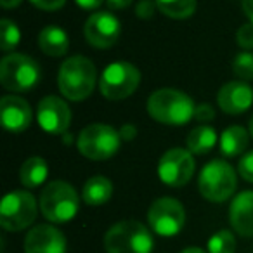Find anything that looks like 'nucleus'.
<instances>
[{"label":"nucleus","mask_w":253,"mask_h":253,"mask_svg":"<svg viewBox=\"0 0 253 253\" xmlns=\"http://www.w3.org/2000/svg\"><path fill=\"white\" fill-rule=\"evenodd\" d=\"M193 99L175 88H160L148 99V115L163 125H186L194 118Z\"/></svg>","instance_id":"obj_1"},{"label":"nucleus","mask_w":253,"mask_h":253,"mask_svg":"<svg viewBox=\"0 0 253 253\" xmlns=\"http://www.w3.org/2000/svg\"><path fill=\"white\" fill-rule=\"evenodd\" d=\"M97 73L90 59L84 56L68 57L59 68L57 85L64 99L73 102L85 101L94 92Z\"/></svg>","instance_id":"obj_2"},{"label":"nucleus","mask_w":253,"mask_h":253,"mask_svg":"<svg viewBox=\"0 0 253 253\" xmlns=\"http://www.w3.org/2000/svg\"><path fill=\"white\" fill-rule=\"evenodd\" d=\"M153 248L151 231L137 220L116 222L104 234L106 253H151Z\"/></svg>","instance_id":"obj_3"},{"label":"nucleus","mask_w":253,"mask_h":253,"mask_svg":"<svg viewBox=\"0 0 253 253\" xmlns=\"http://www.w3.org/2000/svg\"><path fill=\"white\" fill-rule=\"evenodd\" d=\"M39 207L42 215L52 224H66L73 220L80 208V196L64 180H54L43 187Z\"/></svg>","instance_id":"obj_4"},{"label":"nucleus","mask_w":253,"mask_h":253,"mask_svg":"<svg viewBox=\"0 0 253 253\" xmlns=\"http://www.w3.org/2000/svg\"><path fill=\"white\" fill-rule=\"evenodd\" d=\"M122 146L120 132L106 123H92L78 134L77 148L84 158L92 162H104L118 153Z\"/></svg>","instance_id":"obj_5"},{"label":"nucleus","mask_w":253,"mask_h":253,"mask_svg":"<svg viewBox=\"0 0 253 253\" xmlns=\"http://www.w3.org/2000/svg\"><path fill=\"white\" fill-rule=\"evenodd\" d=\"M42 70L32 56L12 52L0 63V82L5 90L28 92L39 85Z\"/></svg>","instance_id":"obj_6"},{"label":"nucleus","mask_w":253,"mask_h":253,"mask_svg":"<svg viewBox=\"0 0 253 253\" xmlns=\"http://www.w3.org/2000/svg\"><path fill=\"white\" fill-rule=\"evenodd\" d=\"M236 172L224 160H211L203 167L198 179V187L205 200L224 203L236 191Z\"/></svg>","instance_id":"obj_7"},{"label":"nucleus","mask_w":253,"mask_h":253,"mask_svg":"<svg viewBox=\"0 0 253 253\" xmlns=\"http://www.w3.org/2000/svg\"><path fill=\"white\" fill-rule=\"evenodd\" d=\"M39 208L37 200L28 191H11L0 203V225L4 231H23L35 222Z\"/></svg>","instance_id":"obj_8"},{"label":"nucleus","mask_w":253,"mask_h":253,"mask_svg":"<svg viewBox=\"0 0 253 253\" xmlns=\"http://www.w3.org/2000/svg\"><path fill=\"white\" fill-rule=\"evenodd\" d=\"M141 84V71L130 63L118 61L104 68L99 78V90L109 101L130 97Z\"/></svg>","instance_id":"obj_9"},{"label":"nucleus","mask_w":253,"mask_h":253,"mask_svg":"<svg viewBox=\"0 0 253 253\" xmlns=\"http://www.w3.org/2000/svg\"><path fill=\"white\" fill-rule=\"evenodd\" d=\"M148 224L158 236H175L186 224V210L180 201L173 198H158L148 211Z\"/></svg>","instance_id":"obj_10"},{"label":"nucleus","mask_w":253,"mask_h":253,"mask_svg":"<svg viewBox=\"0 0 253 253\" xmlns=\"http://www.w3.org/2000/svg\"><path fill=\"white\" fill-rule=\"evenodd\" d=\"M194 163L193 153L189 149L172 148L160 158L158 163V177L163 184L170 187H182L193 179Z\"/></svg>","instance_id":"obj_11"},{"label":"nucleus","mask_w":253,"mask_h":253,"mask_svg":"<svg viewBox=\"0 0 253 253\" xmlns=\"http://www.w3.org/2000/svg\"><path fill=\"white\" fill-rule=\"evenodd\" d=\"M37 122L47 134L63 135L70 128L71 109L64 99L47 95L37 106Z\"/></svg>","instance_id":"obj_12"},{"label":"nucleus","mask_w":253,"mask_h":253,"mask_svg":"<svg viewBox=\"0 0 253 253\" xmlns=\"http://www.w3.org/2000/svg\"><path fill=\"white\" fill-rule=\"evenodd\" d=\"M122 25L120 21L109 12H95L88 16L84 26L85 40L94 49H109L120 39Z\"/></svg>","instance_id":"obj_13"},{"label":"nucleus","mask_w":253,"mask_h":253,"mask_svg":"<svg viewBox=\"0 0 253 253\" xmlns=\"http://www.w3.org/2000/svg\"><path fill=\"white\" fill-rule=\"evenodd\" d=\"M25 253H66V238L49 224L35 225L25 238Z\"/></svg>","instance_id":"obj_14"},{"label":"nucleus","mask_w":253,"mask_h":253,"mask_svg":"<svg viewBox=\"0 0 253 253\" xmlns=\"http://www.w3.org/2000/svg\"><path fill=\"white\" fill-rule=\"evenodd\" d=\"M32 118L33 113L28 101H25L19 95H4L2 97V101H0V120H2V126L7 132H12V134L25 132L32 123Z\"/></svg>","instance_id":"obj_15"},{"label":"nucleus","mask_w":253,"mask_h":253,"mask_svg":"<svg viewBox=\"0 0 253 253\" xmlns=\"http://www.w3.org/2000/svg\"><path fill=\"white\" fill-rule=\"evenodd\" d=\"M218 108L227 115H243L253 104V90L246 82L232 80L217 92Z\"/></svg>","instance_id":"obj_16"},{"label":"nucleus","mask_w":253,"mask_h":253,"mask_svg":"<svg viewBox=\"0 0 253 253\" xmlns=\"http://www.w3.org/2000/svg\"><path fill=\"white\" fill-rule=\"evenodd\" d=\"M229 222L243 238H253V191H243L232 200Z\"/></svg>","instance_id":"obj_17"},{"label":"nucleus","mask_w":253,"mask_h":253,"mask_svg":"<svg viewBox=\"0 0 253 253\" xmlns=\"http://www.w3.org/2000/svg\"><path fill=\"white\" fill-rule=\"evenodd\" d=\"M39 47L49 57H61L70 49V37L61 26H45L39 33Z\"/></svg>","instance_id":"obj_18"},{"label":"nucleus","mask_w":253,"mask_h":253,"mask_svg":"<svg viewBox=\"0 0 253 253\" xmlns=\"http://www.w3.org/2000/svg\"><path fill=\"white\" fill-rule=\"evenodd\" d=\"M248 141L250 132L246 128L239 125H231L222 132L220 139H218V146H220V151L225 158H236L246 151Z\"/></svg>","instance_id":"obj_19"},{"label":"nucleus","mask_w":253,"mask_h":253,"mask_svg":"<svg viewBox=\"0 0 253 253\" xmlns=\"http://www.w3.org/2000/svg\"><path fill=\"white\" fill-rule=\"evenodd\" d=\"M113 196V184L108 177L104 175H94L84 184L82 189V198L90 207H99L109 201Z\"/></svg>","instance_id":"obj_20"},{"label":"nucleus","mask_w":253,"mask_h":253,"mask_svg":"<svg viewBox=\"0 0 253 253\" xmlns=\"http://www.w3.org/2000/svg\"><path fill=\"white\" fill-rule=\"evenodd\" d=\"M218 137L213 126L208 125H198L187 135V149L193 155H207L208 151L213 149V146L217 144Z\"/></svg>","instance_id":"obj_21"},{"label":"nucleus","mask_w":253,"mask_h":253,"mask_svg":"<svg viewBox=\"0 0 253 253\" xmlns=\"http://www.w3.org/2000/svg\"><path fill=\"white\" fill-rule=\"evenodd\" d=\"M47 175H49V167L45 160L40 156L25 160L19 170V180L25 187H39L42 182H45Z\"/></svg>","instance_id":"obj_22"},{"label":"nucleus","mask_w":253,"mask_h":253,"mask_svg":"<svg viewBox=\"0 0 253 253\" xmlns=\"http://www.w3.org/2000/svg\"><path fill=\"white\" fill-rule=\"evenodd\" d=\"M158 11L170 19H187L196 11V0H155Z\"/></svg>","instance_id":"obj_23"},{"label":"nucleus","mask_w":253,"mask_h":253,"mask_svg":"<svg viewBox=\"0 0 253 253\" xmlns=\"http://www.w3.org/2000/svg\"><path fill=\"white\" fill-rule=\"evenodd\" d=\"M208 253H234L236 252V238L231 231L222 229L217 231L208 239Z\"/></svg>","instance_id":"obj_24"},{"label":"nucleus","mask_w":253,"mask_h":253,"mask_svg":"<svg viewBox=\"0 0 253 253\" xmlns=\"http://www.w3.org/2000/svg\"><path fill=\"white\" fill-rule=\"evenodd\" d=\"M19 42H21V32H19L18 25L11 19L4 18L0 21V49L4 52H9Z\"/></svg>","instance_id":"obj_25"},{"label":"nucleus","mask_w":253,"mask_h":253,"mask_svg":"<svg viewBox=\"0 0 253 253\" xmlns=\"http://www.w3.org/2000/svg\"><path fill=\"white\" fill-rule=\"evenodd\" d=\"M232 71L243 82L253 80V52L245 50V52L238 54L232 61Z\"/></svg>","instance_id":"obj_26"},{"label":"nucleus","mask_w":253,"mask_h":253,"mask_svg":"<svg viewBox=\"0 0 253 253\" xmlns=\"http://www.w3.org/2000/svg\"><path fill=\"white\" fill-rule=\"evenodd\" d=\"M236 42L241 49L245 50H252L253 49V23H246L236 33Z\"/></svg>","instance_id":"obj_27"},{"label":"nucleus","mask_w":253,"mask_h":253,"mask_svg":"<svg viewBox=\"0 0 253 253\" xmlns=\"http://www.w3.org/2000/svg\"><path fill=\"white\" fill-rule=\"evenodd\" d=\"M238 172L246 182L253 184V151L241 156V160H239V163H238Z\"/></svg>","instance_id":"obj_28"},{"label":"nucleus","mask_w":253,"mask_h":253,"mask_svg":"<svg viewBox=\"0 0 253 253\" xmlns=\"http://www.w3.org/2000/svg\"><path fill=\"white\" fill-rule=\"evenodd\" d=\"M156 9H158V5H156L155 0H141V2L135 5V14L141 19H151L153 16H155Z\"/></svg>","instance_id":"obj_29"},{"label":"nucleus","mask_w":253,"mask_h":253,"mask_svg":"<svg viewBox=\"0 0 253 253\" xmlns=\"http://www.w3.org/2000/svg\"><path fill=\"white\" fill-rule=\"evenodd\" d=\"M215 118V109L210 104H198L194 109V120L198 122H211Z\"/></svg>","instance_id":"obj_30"},{"label":"nucleus","mask_w":253,"mask_h":253,"mask_svg":"<svg viewBox=\"0 0 253 253\" xmlns=\"http://www.w3.org/2000/svg\"><path fill=\"white\" fill-rule=\"evenodd\" d=\"M30 2L42 11H57L66 4V0H30Z\"/></svg>","instance_id":"obj_31"},{"label":"nucleus","mask_w":253,"mask_h":253,"mask_svg":"<svg viewBox=\"0 0 253 253\" xmlns=\"http://www.w3.org/2000/svg\"><path fill=\"white\" fill-rule=\"evenodd\" d=\"M135 135H137V128H135V125H132V123H125V125L120 128V137H122V141L130 142V141H134Z\"/></svg>","instance_id":"obj_32"},{"label":"nucleus","mask_w":253,"mask_h":253,"mask_svg":"<svg viewBox=\"0 0 253 253\" xmlns=\"http://www.w3.org/2000/svg\"><path fill=\"white\" fill-rule=\"evenodd\" d=\"M75 2H77V5L80 9H85V11H94V9H97L104 0H75Z\"/></svg>","instance_id":"obj_33"},{"label":"nucleus","mask_w":253,"mask_h":253,"mask_svg":"<svg viewBox=\"0 0 253 253\" xmlns=\"http://www.w3.org/2000/svg\"><path fill=\"white\" fill-rule=\"evenodd\" d=\"M134 0H106V4H108L109 9L113 11H120V9H125L132 4Z\"/></svg>","instance_id":"obj_34"},{"label":"nucleus","mask_w":253,"mask_h":253,"mask_svg":"<svg viewBox=\"0 0 253 253\" xmlns=\"http://www.w3.org/2000/svg\"><path fill=\"white\" fill-rule=\"evenodd\" d=\"M243 12L246 14V18L253 23V0H241Z\"/></svg>","instance_id":"obj_35"},{"label":"nucleus","mask_w":253,"mask_h":253,"mask_svg":"<svg viewBox=\"0 0 253 253\" xmlns=\"http://www.w3.org/2000/svg\"><path fill=\"white\" fill-rule=\"evenodd\" d=\"M21 2L23 0H0V5L4 9H14V7H19Z\"/></svg>","instance_id":"obj_36"},{"label":"nucleus","mask_w":253,"mask_h":253,"mask_svg":"<svg viewBox=\"0 0 253 253\" xmlns=\"http://www.w3.org/2000/svg\"><path fill=\"white\" fill-rule=\"evenodd\" d=\"M180 253H208V252H205V250L198 248V246H189V248L182 250Z\"/></svg>","instance_id":"obj_37"},{"label":"nucleus","mask_w":253,"mask_h":253,"mask_svg":"<svg viewBox=\"0 0 253 253\" xmlns=\"http://www.w3.org/2000/svg\"><path fill=\"white\" fill-rule=\"evenodd\" d=\"M248 126H250V135H252V139H253V116H252V118H250Z\"/></svg>","instance_id":"obj_38"}]
</instances>
